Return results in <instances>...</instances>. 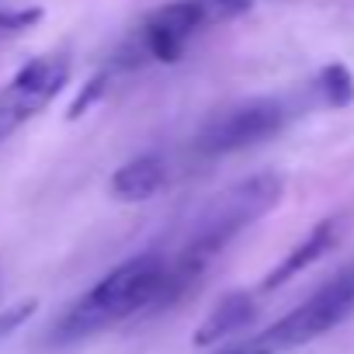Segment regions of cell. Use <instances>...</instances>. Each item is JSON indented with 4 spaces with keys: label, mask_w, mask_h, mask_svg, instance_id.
Returning <instances> with one entry per match:
<instances>
[{
    "label": "cell",
    "mask_w": 354,
    "mask_h": 354,
    "mask_svg": "<svg viewBox=\"0 0 354 354\" xmlns=\"http://www.w3.org/2000/svg\"><path fill=\"white\" fill-rule=\"evenodd\" d=\"M177 302L174 295V261L160 250L136 254L111 268L97 285H91L77 302L66 306V313L49 330L53 344H77L101 330H111L139 313L163 309Z\"/></svg>",
    "instance_id": "cell-1"
},
{
    "label": "cell",
    "mask_w": 354,
    "mask_h": 354,
    "mask_svg": "<svg viewBox=\"0 0 354 354\" xmlns=\"http://www.w3.org/2000/svg\"><path fill=\"white\" fill-rule=\"evenodd\" d=\"M285 198V177L274 170H261L250 174L243 181H236L233 188H226L192 226L188 243L181 247V254L170 257L174 261V295L181 299L205 271L209 264L243 233L250 230L257 219H264L271 209H278V202Z\"/></svg>",
    "instance_id": "cell-2"
},
{
    "label": "cell",
    "mask_w": 354,
    "mask_h": 354,
    "mask_svg": "<svg viewBox=\"0 0 354 354\" xmlns=\"http://www.w3.org/2000/svg\"><path fill=\"white\" fill-rule=\"evenodd\" d=\"M354 313V264L337 271L326 285H319L302 306L274 319L268 330L254 333L247 344L257 354H288L295 347L313 344L316 337L337 330Z\"/></svg>",
    "instance_id": "cell-3"
},
{
    "label": "cell",
    "mask_w": 354,
    "mask_h": 354,
    "mask_svg": "<svg viewBox=\"0 0 354 354\" xmlns=\"http://www.w3.org/2000/svg\"><path fill=\"white\" fill-rule=\"evenodd\" d=\"M292 111L281 97H250L216 111L195 136V149L202 156H230L250 146L274 139L288 125Z\"/></svg>",
    "instance_id": "cell-4"
},
{
    "label": "cell",
    "mask_w": 354,
    "mask_h": 354,
    "mask_svg": "<svg viewBox=\"0 0 354 354\" xmlns=\"http://www.w3.org/2000/svg\"><path fill=\"white\" fill-rule=\"evenodd\" d=\"M70 70L73 63L66 53H42L0 87V142L11 139L32 118H39L66 91Z\"/></svg>",
    "instance_id": "cell-5"
},
{
    "label": "cell",
    "mask_w": 354,
    "mask_h": 354,
    "mask_svg": "<svg viewBox=\"0 0 354 354\" xmlns=\"http://www.w3.org/2000/svg\"><path fill=\"white\" fill-rule=\"evenodd\" d=\"M209 28L205 11L198 0H170V4L156 8L132 42L118 53V66H139V63H177L192 46V39Z\"/></svg>",
    "instance_id": "cell-6"
},
{
    "label": "cell",
    "mask_w": 354,
    "mask_h": 354,
    "mask_svg": "<svg viewBox=\"0 0 354 354\" xmlns=\"http://www.w3.org/2000/svg\"><path fill=\"white\" fill-rule=\"evenodd\" d=\"M340 230H344V223H340L337 216H333V219H319V223L309 230V236H306V240H299V243L281 257V264H278V268H271V271L264 274L261 292H274V288L288 285L292 278H299L302 271H309L316 261H323V257L337 247Z\"/></svg>",
    "instance_id": "cell-7"
},
{
    "label": "cell",
    "mask_w": 354,
    "mask_h": 354,
    "mask_svg": "<svg viewBox=\"0 0 354 354\" xmlns=\"http://www.w3.org/2000/svg\"><path fill=\"white\" fill-rule=\"evenodd\" d=\"M163 185H167V160L160 153H139L111 174L108 192L115 202L139 205V202L156 198Z\"/></svg>",
    "instance_id": "cell-8"
},
{
    "label": "cell",
    "mask_w": 354,
    "mask_h": 354,
    "mask_svg": "<svg viewBox=\"0 0 354 354\" xmlns=\"http://www.w3.org/2000/svg\"><path fill=\"white\" fill-rule=\"evenodd\" d=\"M257 316V302H254V292H230L216 302V309L202 319L198 333H195V344L198 347H212L233 333H243Z\"/></svg>",
    "instance_id": "cell-9"
},
{
    "label": "cell",
    "mask_w": 354,
    "mask_h": 354,
    "mask_svg": "<svg viewBox=\"0 0 354 354\" xmlns=\"http://www.w3.org/2000/svg\"><path fill=\"white\" fill-rule=\"evenodd\" d=\"M313 91H316V97H319L326 108H333V111L354 104V77H351V70H347L344 63L323 66L319 77L313 80Z\"/></svg>",
    "instance_id": "cell-10"
},
{
    "label": "cell",
    "mask_w": 354,
    "mask_h": 354,
    "mask_svg": "<svg viewBox=\"0 0 354 354\" xmlns=\"http://www.w3.org/2000/svg\"><path fill=\"white\" fill-rule=\"evenodd\" d=\"M39 21H42V8H11V11L0 8V49L28 35Z\"/></svg>",
    "instance_id": "cell-11"
},
{
    "label": "cell",
    "mask_w": 354,
    "mask_h": 354,
    "mask_svg": "<svg viewBox=\"0 0 354 354\" xmlns=\"http://www.w3.org/2000/svg\"><path fill=\"white\" fill-rule=\"evenodd\" d=\"M198 4H202L209 25H223V21H233V18L247 15L254 8V0H198Z\"/></svg>",
    "instance_id": "cell-12"
},
{
    "label": "cell",
    "mask_w": 354,
    "mask_h": 354,
    "mask_svg": "<svg viewBox=\"0 0 354 354\" xmlns=\"http://www.w3.org/2000/svg\"><path fill=\"white\" fill-rule=\"evenodd\" d=\"M104 80H108V73H97V77H94V80L84 87V94H80V97L70 104V118H80V115H84V111H87V108H91V104H94V101L104 94V87H108Z\"/></svg>",
    "instance_id": "cell-13"
},
{
    "label": "cell",
    "mask_w": 354,
    "mask_h": 354,
    "mask_svg": "<svg viewBox=\"0 0 354 354\" xmlns=\"http://www.w3.org/2000/svg\"><path fill=\"white\" fill-rule=\"evenodd\" d=\"M35 306H39L35 299H25V302L11 306L4 316H0V337H4V333H11V330H18V326H21V323H25V319L35 313Z\"/></svg>",
    "instance_id": "cell-14"
},
{
    "label": "cell",
    "mask_w": 354,
    "mask_h": 354,
    "mask_svg": "<svg viewBox=\"0 0 354 354\" xmlns=\"http://www.w3.org/2000/svg\"><path fill=\"white\" fill-rule=\"evenodd\" d=\"M223 354H257V351L243 340V344H236V347H230V351H223Z\"/></svg>",
    "instance_id": "cell-15"
}]
</instances>
